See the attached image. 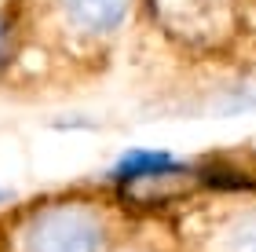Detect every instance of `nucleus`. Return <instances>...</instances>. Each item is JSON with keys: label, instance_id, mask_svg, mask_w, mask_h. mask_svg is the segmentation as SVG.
Returning a JSON list of instances; mask_svg holds the SVG:
<instances>
[{"label": "nucleus", "instance_id": "7", "mask_svg": "<svg viewBox=\"0 0 256 252\" xmlns=\"http://www.w3.org/2000/svg\"><path fill=\"white\" fill-rule=\"evenodd\" d=\"M0 198H4V194H0Z\"/></svg>", "mask_w": 256, "mask_h": 252}, {"label": "nucleus", "instance_id": "6", "mask_svg": "<svg viewBox=\"0 0 256 252\" xmlns=\"http://www.w3.org/2000/svg\"><path fill=\"white\" fill-rule=\"evenodd\" d=\"M114 252H168V249H161L154 238H132V234H128Z\"/></svg>", "mask_w": 256, "mask_h": 252}, {"label": "nucleus", "instance_id": "5", "mask_svg": "<svg viewBox=\"0 0 256 252\" xmlns=\"http://www.w3.org/2000/svg\"><path fill=\"white\" fill-rule=\"evenodd\" d=\"M172 165V154H165V150H128L121 161H118V168H114V179L121 183H136V179H143V176H154V172H161V168H168Z\"/></svg>", "mask_w": 256, "mask_h": 252}, {"label": "nucleus", "instance_id": "1", "mask_svg": "<svg viewBox=\"0 0 256 252\" xmlns=\"http://www.w3.org/2000/svg\"><path fill=\"white\" fill-rule=\"evenodd\" d=\"M124 238V212L88 190L48 194L0 216V252H114Z\"/></svg>", "mask_w": 256, "mask_h": 252}, {"label": "nucleus", "instance_id": "4", "mask_svg": "<svg viewBox=\"0 0 256 252\" xmlns=\"http://www.w3.org/2000/svg\"><path fill=\"white\" fill-rule=\"evenodd\" d=\"M168 29L187 33L190 40H216L230 29V0H154Z\"/></svg>", "mask_w": 256, "mask_h": 252}, {"label": "nucleus", "instance_id": "3", "mask_svg": "<svg viewBox=\"0 0 256 252\" xmlns=\"http://www.w3.org/2000/svg\"><path fill=\"white\" fill-rule=\"evenodd\" d=\"M52 4L62 29H70L80 40L114 37L132 11V0H52Z\"/></svg>", "mask_w": 256, "mask_h": 252}, {"label": "nucleus", "instance_id": "2", "mask_svg": "<svg viewBox=\"0 0 256 252\" xmlns=\"http://www.w3.org/2000/svg\"><path fill=\"white\" fill-rule=\"evenodd\" d=\"M180 242V252H256V187L198 201Z\"/></svg>", "mask_w": 256, "mask_h": 252}]
</instances>
